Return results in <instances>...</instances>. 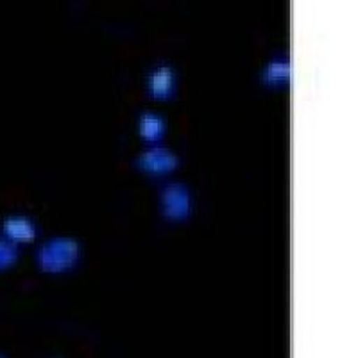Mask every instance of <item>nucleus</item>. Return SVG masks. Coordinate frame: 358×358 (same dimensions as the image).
I'll use <instances>...</instances> for the list:
<instances>
[{
  "instance_id": "7ed1b4c3",
  "label": "nucleus",
  "mask_w": 358,
  "mask_h": 358,
  "mask_svg": "<svg viewBox=\"0 0 358 358\" xmlns=\"http://www.w3.org/2000/svg\"><path fill=\"white\" fill-rule=\"evenodd\" d=\"M178 165V157L163 147H153L135 159L134 162L135 167L155 175L173 171Z\"/></svg>"
},
{
  "instance_id": "f03ea898",
  "label": "nucleus",
  "mask_w": 358,
  "mask_h": 358,
  "mask_svg": "<svg viewBox=\"0 0 358 358\" xmlns=\"http://www.w3.org/2000/svg\"><path fill=\"white\" fill-rule=\"evenodd\" d=\"M160 202L164 215L170 220H187L192 213V196L183 184H165L160 190Z\"/></svg>"
},
{
  "instance_id": "6e6552de",
  "label": "nucleus",
  "mask_w": 358,
  "mask_h": 358,
  "mask_svg": "<svg viewBox=\"0 0 358 358\" xmlns=\"http://www.w3.org/2000/svg\"><path fill=\"white\" fill-rule=\"evenodd\" d=\"M17 248L13 245L0 241V268H5L16 261Z\"/></svg>"
},
{
  "instance_id": "0eeeda50",
  "label": "nucleus",
  "mask_w": 358,
  "mask_h": 358,
  "mask_svg": "<svg viewBox=\"0 0 358 358\" xmlns=\"http://www.w3.org/2000/svg\"><path fill=\"white\" fill-rule=\"evenodd\" d=\"M4 232L17 241H31L36 236L35 228L24 219H8L4 224Z\"/></svg>"
},
{
  "instance_id": "20e7f679",
  "label": "nucleus",
  "mask_w": 358,
  "mask_h": 358,
  "mask_svg": "<svg viewBox=\"0 0 358 358\" xmlns=\"http://www.w3.org/2000/svg\"><path fill=\"white\" fill-rule=\"evenodd\" d=\"M175 71L169 65H159L152 71L147 80V91L155 99H167L175 91Z\"/></svg>"
},
{
  "instance_id": "423d86ee",
  "label": "nucleus",
  "mask_w": 358,
  "mask_h": 358,
  "mask_svg": "<svg viewBox=\"0 0 358 358\" xmlns=\"http://www.w3.org/2000/svg\"><path fill=\"white\" fill-rule=\"evenodd\" d=\"M140 134L148 143H158L165 133V123L163 118L152 113H143L140 117Z\"/></svg>"
},
{
  "instance_id": "39448f33",
  "label": "nucleus",
  "mask_w": 358,
  "mask_h": 358,
  "mask_svg": "<svg viewBox=\"0 0 358 358\" xmlns=\"http://www.w3.org/2000/svg\"><path fill=\"white\" fill-rule=\"evenodd\" d=\"M292 78V64L285 57H276L265 66L261 80L265 85H277L288 83Z\"/></svg>"
},
{
  "instance_id": "f257e3e1",
  "label": "nucleus",
  "mask_w": 358,
  "mask_h": 358,
  "mask_svg": "<svg viewBox=\"0 0 358 358\" xmlns=\"http://www.w3.org/2000/svg\"><path fill=\"white\" fill-rule=\"evenodd\" d=\"M79 257V246L67 239H55L41 248L38 262L49 273H60L76 264Z\"/></svg>"
}]
</instances>
